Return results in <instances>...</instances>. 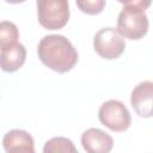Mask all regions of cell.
Wrapping results in <instances>:
<instances>
[{
    "label": "cell",
    "mask_w": 153,
    "mask_h": 153,
    "mask_svg": "<svg viewBox=\"0 0 153 153\" xmlns=\"http://www.w3.org/2000/svg\"><path fill=\"white\" fill-rule=\"evenodd\" d=\"M5 1L10 4H20V2H24L25 0H5Z\"/></svg>",
    "instance_id": "obj_14"
},
{
    "label": "cell",
    "mask_w": 153,
    "mask_h": 153,
    "mask_svg": "<svg viewBox=\"0 0 153 153\" xmlns=\"http://www.w3.org/2000/svg\"><path fill=\"white\" fill-rule=\"evenodd\" d=\"M19 38V32L12 22L2 20L0 24V47L12 44L14 42H18Z\"/></svg>",
    "instance_id": "obj_11"
},
{
    "label": "cell",
    "mask_w": 153,
    "mask_h": 153,
    "mask_svg": "<svg viewBox=\"0 0 153 153\" xmlns=\"http://www.w3.org/2000/svg\"><path fill=\"white\" fill-rule=\"evenodd\" d=\"M44 153H56V152H63V153H76V148L73 145V142L67 139V137H62V136H57V137H53L49 141L45 142L44 148H43Z\"/></svg>",
    "instance_id": "obj_10"
},
{
    "label": "cell",
    "mask_w": 153,
    "mask_h": 153,
    "mask_svg": "<svg viewBox=\"0 0 153 153\" xmlns=\"http://www.w3.org/2000/svg\"><path fill=\"white\" fill-rule=\"evenodd\" d=\"M82 148L88 153H108L112 149V137L98 128H90L81 135Z\"/></svg>",
    "instance_id": "obj_7"
},
{
    "label": "cell",
    "mask_w": 153,
    "mask_h": 153,
    "mask_svg": "<svg viewBox=\"0 0 153 153\" xmlns=\"http://www.w3.org/2000/svg\"><path fill=\"white\" fill-rule=\"evenodd\" d=\"M39 24L48 30L62 29L69 20L68 0H37Z\"/></svg>",
    "instance_id": "obj_3"
},
{
    "label": "cell",
    "mask_w": 153,
    "mask_h": 153,
    "mask_svg": "<svg viewBox=\"0 0 153 153\" xmlns=\"http://www.w3.org/2000/svg\"><path fill=\"white\" fill-rule=\"evenodd\" d=\"M2 146L5 152H25L33 153L35 143L32 136L23 129H12L7 131L2 139Z\"/></svg>",
    "instance_id": "obj_8"
},
{
    "label": "cell",
    "mask_w": 153,
    "mask_h": 153,
    "mask_svg": "<svg viewBox=\"0 0 153 153\" xmlns=\"http://www.w3.org/2000/svg\"><path fill=\"white\" fill-rule=\"evenodd\" d=\"M93 48L96 53L103 59H117L126 49L124 37H122L121 33L114 27H103L94 35Z\"/></svg>",
    "instance_id": "obj_5"
},
{
    "label": "cell",
    "mask_w": 153,
    "mask_h": 153,
    "mask_svg": "<svg viewBox=\"0 0 153 153\" xmlns=\"http://www.w3.org/2000/svg\"><path fill=\"white\" fill-rule=\"evenodd\" d=\"M41 62L57 73L69 72L78 62V51L68 38L62 35H48L37 47Z\"/></svg>",
    "instance_id": "obj_1"
},
{
    "label": "cell",
    "mask_w": 153,
    "mask_h": 153,
    "mask_svg": "<svg viewBox=\"0 0 153 153\" xmlns=\"http://www.w3.org/2000/svg\"><path fill=\"white\" fill-rule=\"evenodd\" d=\"M79 10L86 14H99L105 7V0H75Z\"/></svg>",
    "instance_id": "obj_12"
},
{
    "label": "cell",
    "mask_w": 153,
    "mask_h": 153,
    "mask_svg": "<svg viewBox=\"0 0 153 153\" xmlns=\"http://www.w3.org/2000/svg\"><path fill=\"white\" fill-rule=\"evenodd\" d=\"M98 117L103 126L115 133L126 131L131 123V116L127 106L116 99L104 102L99 108Z\"/></svg>",
    "instance_id": "obj_4"
},
{
    "label": "cell",
    "mask_w": 153,
    "mask_h": 153,
    "mask_svg": "<svg viewBox=\"0 0 153 153\" xmlns=\"http://www.w3.org/2000/svg\"><path fill=\"white\" fill-rule=\"evenodd\" d=\"M130 104L140 117H153V81L139 82L131 91Z\"/></svg>",
    "instance_id": "obj_6"
},
{
    "label": "cell",
    "mask_w": 153,
    "mask_h": 153,
    "mask_svg": "<svg viewBox=\"0 0 153 153\" xmlns=\"http://www.w3.org/2000/svg\"><path fill=\"white\" fill-rule=\"evenodd\" d=\"M118 2L123 4L124 6H133V7H139L141 10H147L151 6L152 0H117Z\"/></svg>",
    "instance_id": "obj_13"
},
{
    "label": "cell",
    "mask_w": 153,
    "mask_h": 153,
    "mask_svg": "<svg viewBox=\"0 0 153 153\" xmlns=\"http://www.w3.org/2000/svg\"><path fill=\"white\" fill-rule=\"evenodd\" d=\"M26 49L22 43L14 42L1 47V69L7 73H13L18 71L25 62Z\"/></svg>",
    "instance_id": "obj_9"
},
{
    "label": "cell",
    "mask_w": 153,
    "mask_h": 153,
    "mask_svg": "<svg viewBox=\"0 0 153 153\" xmlns=\"http://www.w3.org/2000/svg\"><path fill=\"white\" fill-rule=\"evenodd\" d=\"M149 22L143 10L133 6H124L117 18V31L128 39H140L148 31Z\"/></svg>",
    "instance_id": "obj_2"
}]
</instances>
